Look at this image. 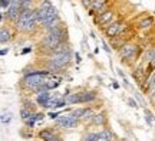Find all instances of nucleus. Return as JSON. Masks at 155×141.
I'll return each mask as SVG.
<instances>
[{
  "label": "nucleus",
  "instance_id": "f257e3e1",
  "mask_svg": "<svg viewBox=\"0 0 155 141\" xmlns=\"http://www.w3.org/2000/svg\"><path fill=\"white\" fill-rule=\"evenodd\" d=\"M68 40V35H66V30L62 28L61 25H56L53 28L48 29V35L45 36L42 42H40V46L45 52L49 53L53 48H56L58 45H61L63 42Z\"/></svg>",
  "mask_w": 155,
  "mask_h": 141
},
{
  "label": "nucleus",
  "instance_id": "f03ea898",
  "mask_svg": "<svg viewBox=\"0 0 155 141\" xmlns=\"http://www.w3.org/2000/svg\"><path fill=\"white\" fill-rule=\"evenodd\" d=\"M71 62H72V51L59 53V55H53L46 61V71L58 75V73L63 72L71 65Z\"/></svg>",
  "mask_w": 155,
  "mask_h": 141
},
{
  "label": "nucleus",
  "instance_id": "7ed1b4c3",
  "mask_svg": "<svg viewBox=\"0 0 155 141\" xmlns=\"http://www.w3.org/2000/svg\"><path fill=\"white\" fill-rule=\"evenodd\" d=\"M39 25L38 22V13L36 10H23L16 22V29L20 32H33L35 28Z\"/></svg>",
  "mask_w": 155,
  "mask_h": 141
},
{
  "label": "nucleus",
  "instance_id": "20e7f679",
  "mask_svg": "<svg viewBox=\"0 0 155 141\" xmlns=\"http://www.w3.org/2000/svg\"><path fill=\"white\" fill-rule=\"evenodd\" d=\"M139 52H141V49H139L138 45H134V43L128 42V43H125L118 51V53H119L121 61H124V62H127V63H131L134 61H137V58L139 56Z\"/></svg>",
  "mask_w": 155,
  "mask_h": 141
},
{
  "label": "nucleus",
  "instance_id": "39448f33",
  "mask_svg": "<svg viewBox=\"0 0 155 141\" xmlns=\"http://www.w3.org/2000/svg\"><path fill=\"white\" fill-rule=\"evenodd\" d=\"M68 104H86L96 99V92L95 91H81L75 94H69L65 96Z\"/></svg>",
  "mask_w": 155,
  "mask_h": 141
},
{
  "label": "nucleus",
  "instance_id": "423d86ee",
  "mask_svg": "<svg viewBox=\"0 0 155 141\" xmlns=\"http://www.w3.org/2000/svg\"><path fill=\"white\" fill-rule=\"evenodd\" d=\"M55 123L58 127H62V128H68V130H72V128H76L78 124H79V119L72 117L71 114L69 115H61L58 119H55Z\"/></svg>",
  "mask_w": 155,
  "mask_h": 141
},
{
  "label": "nucleus",
  "instance_id": "0eeeda50",
  "mask_svg": "<svg viewBox=\"0 0 155 141\" xmlns=\"http://www.w3.org/2000/svg\"><path fill=\"white\" fill-rule=\"evenodd\" d=\"M22 12L23 10H22V6H20V0H15V2H12L9 9L6 10V17H7V20L17 22V19H19Z\"/></svg>",
  "mask_w": 155,
  "mask_h": 141
},
{
  "label": "nucleus",
  "instance_id": "6e6552de",
  "mask_svg": "<svg viewBox=\"0 0 155 141\" xmlns=\"http://www.w3.org/2000/svg\"><path fill=\"white\" fill-rule=\"evenodd\" d=\"M95 22H96V25H98V26H102V28H105V26H108L109 23L115 22V20H114V12H112L111 9H108L106 12H104V13L98 15Z\"/></svg>",
  "mask_w": 155,
  "mask_h": 141
},
{
  "label": "nucleus",
  "instance_id": "1a4fd4ad",
  "mask_svg": "<svg viewBox=\"0 0 155 141\" xmlns=\"http://www.w3.org/2000/svg\"><path fill=\"white\" fill-rule=\"evenodd\" d=\"M121 26H122V23L119 22V20H115V22L109 23L108 26H105V28H102V29H104V32H105V36H106V38L112 39V38H116V36H118Z\"/></svg>",
  "mask_w": 155,
  "mask_h": 141
},
{
  "label": "nucleus",
  "instance_id": "9d476101",
  "mask_svg": "<svg viewBox=\"0 0 155 141\" xmlns=\"http://www.w3.org/2000/svg\"><path fill=\"white\" fill-rule=\"evenodd\" d=\"M50 99H52V94H50V91H43V92L36 94V102H38L39 107L48 108Z\"/></svg>",
  "mask_w": 155,
  "mask_h": 141
},
{
  "label": "nucleus",
  "instance_id": "9b49d317",
  "mask_svg": "<svg viewBox=\"0 0 155 141\" xmlns=\"http://www.w3.org/2000/svg\"><path fill=\"white\" fill-rule=\"evenodd\" d=\"M39 138L43 141H62L61 137L56 136V133H53L52 130H42L39 133Z\"/></svg>",
  "mask_w": 155,
  "mask_h": 141
},
{
  "label": "nucleus",
  "instance_id": "f8f14e48",
  "mask_svg": "<svg viewBox=\"0 0 155 141\" xmlns=\"http://www.w3.org/2000/svg\"><path fill=\"white\" fill-rule=\"evenodd\" d=\"M65 52H71V46L68 42H63L61 45H58L56 48H53L52 51L49 52L50 56H53V55H59V53H65Z\"/></svg>",
  "mask_w": 155,
  "mask_h": 141
},
{
  "label": "nucleus",
  "instance_id": "ddd939ff",
  "mask_svg": "<svg viewBox=\"0 0 155 141\" xmlns=\"http://www.w3.org/2000/svg\"><path fill=\"white\" fill-rule=\"evenodd\" d=\"M154 22H155V19L152 16H147V17H144V19L138 23V28L141 29V30H148V29L152 28Z\"/></svg>",
  "mask_w": 155,
  "mask_h": 141
},
{
  "label": "nucleus",
  "instance_id": "4468645a",
  "mask_svg": "<svg viewBox=\"0 0 155 141\" xmlns=\"http://www.w3.org/2000/svg\"><path fill=\"white\" fill-rule=\"evenodd\" d=\"M10 39H12V32L6 26H2V29H0V42L6 43V42H9Z\"/></svg>",
  "mask_w": 155,
  "mask_h": 141
},
{
  "label": "nucleus",
  "instance_id": "2eb2a0df",
  "mask_svg": "<svg viewBox=\"0 0 155 141\" xmlns=\"http://www.w3.org/2000/svg\"><path fill=\"white\" fill-rule=\"evenodd\" d=\"M92 123H94L95 125H104L106 123V117H105V114H95L94 115V118H92Z\"/></svg>",
  "mask_w": 155,
  "mask_h": 141
},
{
  "label": "nucleus",
  "instance_id": "dca6fc26",
  "mask_svg": "<svg viewBox=\"0 0 155 141\" xmlns=\"http://www.w3.org/2000/svg\"><path fill=\"white\" fill-rule=\"evenodd\" d=\"M114 134H112L111 130H102L99 133V140L101 141H111Z\"/></svg>",
  "mask_w": 155,
  "mask_h": 141
},
{
  "label": "nucleus",
  "instance_id": "f3484780",
  "mask_svg": "<svg viewBox=\"0 0 155 141\" xmlns=\"http://www.w3.org/2000/svg\"><path fill=\"white\" fill-rule=\"evenodd\" d=\"M86 109H88V108H76V109H72V111H71V115L75 117V118H78V119H81V118H83Z\"/></svg>",
  "mask_w": 155,
  "mask_h": 141
},
{
  "label": "nucleus",
  "instance_id": "a211bd4d",
  "mask_svg": "<svg viewBox=\"0 0 155 141\" xmlns=\"http://www.w3.org/2000/svg\"><path fill=\"white\" fill-rule=\"evenodd\" d=\"M144 115H145V121H147L148 124H150V125L154 124L155 117H154V114L151 112V109H150V108H144Z\"/></svg>",
  "mask_w": 155,
  "mask_h": 141
},
{
  "label": "nucleus",
  "instance_id": "6ab92c4d",
  "mask_svg": "<svg viewBox=\"0 0 155 141\" xmlns=\"http://www.w3.org/2000/svg\"><path fill=\"white\" fill-rule=\"evenodd\" d=\"M116 72H118V75H119V78L122 79V84H124V86L125 88H131V85H129V82H128V78H127V75H125V72L122 71V69H116Z\"/></svg>",
  "mask_w": 155,
  "mask_h": 141
},
{
  "label": "nucleus",
  "instance_id": "aec40b11",
  "mask_svg": "<svg viewBox=\"0 0 155 141\" xmlns=\"http://www.w3.org/2000/svg\"><path fill=\"white\" fill-rule=\"evenodd\" d=\"M83 141H101L99 140V133H89L85 136Z\"/></svg>",
  "mask_w": 155,
  "mask_h": 141
},
{
  "label": "nucleus",
  "instance_id": "412c9836",
  "mask_svg": "<svg viewBox=\"0 0 155 141\" xmlns=\"http://www.w3.org/2000/svg\"><path fill=\"white\" fill-rule=\"evenodd\" d=\"M155 71V49L152 52V58H151V61L148 62V69H147V72L148 73H152Z\"/></svg>",
  "mask_w": 155,
  "mask_h": 141
},
{
  "label": "nucleus",
  "instance_id": "4be33fe9",
  "mask_svg": "<svg viewBox=\"0 0 155 141\" xmlns=\"http://www.w3.org/2000/svg\"><path fill=\"white\" fill-rule=\"evenodd\" d=\"M32 114H33V112H32V111H29L28 108H22V109H20V118H22L23 121H26V119H28Z\"/></svg>",
  "mask_w": 155,
  "mask_h": 141
},
{
  "label": "nucleus",
  "instance_id": "5701e85b",
  "mask_svg": "<svg viewBox=\"0 0 155 141\" xmlns=\"http://www.w3.org/2000/svg\"><path fill=\"white\" fill-rule=\"evenodd\" d=\"M35 123H36V112H33L28 119H26V121H25L26 127H30V128H32V127L35 125Z\"/></svg>",
  "mask_w": 155,
  "mask_h": 141
},
{
  "label": "nucleus",
  "instance_id": "b1692460",
  "mask_svg": "<svg viewBox=\"0 0 155 141\" xmlns=\"http://www.w3.org/2000/svg\"><path fill=\"white\" fill-rule=\"evenodd\" d=\"M94 115H95L94 109H92V108H88V109H86V112H85V115H83V118H82V119H85V121H88V119H91V121H92V118H94Z\"/></svg>",
  "mask_w": 155,
  "mask_h": 141
},
{
  "label": "nucleus",
  "instance_id": "393cba45",
  "mask_svg": "<svg viewBox=\"0 0 155 141\" xmlns=\"http://www.w3.org/2000/svg\"><path fill=\"white\" fill-rule=\"evenodd\" d=\"M10 119H12V114H6V112L2 114V124L3 125L9 124V123H10Z\"/></svg>",
  "mask_w": 155,
  "mask_h": 141
},
{
  "label": "nucleus",
  "instance_id": "a878e982",
  "mask_svg": "<svg viewBox=\"0 0 155 141\" xmlns=\"http://www.w3.org/2000/svg\"><path fill=\"white\" fill-rule=\"evenodd\" d=\"M32 5V0H20V6H22V10H29Z\"/></svg>",
  "mask_w": 155,
  "mask_h": 141
},
{
  "label": "nucleus",
  "instance_id": "bb28decb",
  "mask_svg": "<svg viewBox=\"0 0 155 141\" xmlns=\"http://www.w3.org/2000/svg\"><path fill=\"white\" fill-rule=\"evenodd\" d=\"M82 3H83V6L86 7V9H92V6H94V3H95V0H82Z\"/></svg>",
  "mask_w": 155,
  "mask_h": 141
},
{
  "label": "nucleus",
  "instance_id": "cd10ccee",
  "mask_svg": "<svg viewBox=\"0 0 155 141\" xmlns=\"http://www.w3.org/2000/svg\"><path fill=\"white\" fill-rule=\"evenodd\" d=\"M12 5L10 0H2V3H0V6H2V10H6V9H9V6Z\"/></svg>",
  "mask_w": 155,
  "mask_h": 141
},
{
  "label": "nucleus",
  "instance_id": "c85d7f7f",
  "mask_svg": "<svg viewBox=\"0 0 155 141\" xmlns=\"http://www.w3.org/2000/svg\"><path fill=\"white\" fill-rule=\"evenodd\" d=\"M59 115H61V111H55V112L52 111V112L48 114V117H49V118H52V119H58V118H59Z\"/></svg>",
  "mask_w": 155,
  "mask_h": 141
},
{
  "label": "nucleus",
  "instance_id": "c756f323",
  "mask_svg": "<svg viewBox=\"0 0 155 141\" xmlns=\"http://www.w3.org/2000/svg\"><path fill=\"white\" fill-rule=\"evenodd\" d=\"M127 102H128V105H129V107H132V108H138V105H137V101H135L134 98H128Z\"/></svg>",
  "mask_w": 155,
  "mask_h": 141
},
{
  "label": "nucleus",
  "instance_id": "7c9ffc66",
  "mask_svg": "<svg viewBox=\"0 0 155 141\" xmlns=\"http://www.w3.org/2000/svg\"><path fill=\"white\" fill-rule=\"evenodd\" d=\"M102 45H104V49H105V52L108 53V55H109V53H111V49H109V46H108V43H106L105 40H102Z\"/></svg>",
  "mask_w": 155,
  "mask_h": 141
},
{
  "label": "nucleus",
  "instance_id": "2f4dec72",
  "mask_svg": "<svg viewBox=\"0 0 155 141\" xmlns=\"http://www.w3.org/2000/svg\"><path fill=\"white\" fill-rule=\"evenodd\" d=\"M45 118V114L43 112H36V121H42Z\"/></svg>",
  "mask_w": 155,
  "mask_h": 141
},
{
  "label": "nucleus",
  "instance_id": "473e14b6",
  "mask_svg": "<svg viewBox=\"0 0 155 141\" xmlns=\"http://www.w3.org/2000/svg\"><path fill=\"white\" fill-rule=\"evenodd\" d=\"M7 53H9V48H7V49H6V48H3V49L0 51V55H2V56H6Z\"/></svg>",
  "mask_w": 155,
  "mask_h": 141
},
{
  "label": "nucleus",
  "instance_id": "72a5a7b5",
  "mask_svg": "<svg viewBox=\"0 0 155 141\" xmlns=\"http://www.w3.org/2000/svg\"><path fill=\"white\" fill-rule=\"evenodd\" d=\"M135 96H137V99H138L141 104H144V99H142V96H141V94H139V92H135Z\"/></svg>",
  "mask_w": 155,
  "mask_h": 141
},
{
  "label": "nucleus",
  "instance_id": "f704fd0d",
  "mask_svg": "<svg viewBox=\"0 0 155 141\" xmlns=\"http://www.w3.org/2000/svg\"><path fill=\"white\" fill-rule=\"evenodd\" d=\"M29 52H32V48H25L22 51V55H26V53H29Z\"/></svg>",
  "mask_w": 155,
  "mask_h": 141
},
{
  "label": "nucleus",
  "instance_id": "c9c22d12",
  "mask_svg": "<svg viewBox=\"0 0 155 141\" xmlns=\"http://www.w3.org/2000/svg\"><path fill=\"white\" fill-rule=\"evenodd\" d=\"M75 59H76V63H79V62H81V61H82V59H81V55H79L78 52H76V53H75Z\"/></svg>",
  "mask_w": 155,
  "mask_h": 141
},
{
  "label": "nucleus",
  "instance_id": "e433bc0d",
  "mask_svg": "<svg viewBox=\"0 0 155 141\" xmlns=\"http://www.w3.org/2000/svg\"><path fill=\"white\" fill-rule=\"evenodd\" d=\"M112 82H114V88L118 89V88H119V84H116V81H112Z\"/></svg>",
  "mask_w": 155,
  "mask_h": 141
},
{
  "label": "nucleus",
  "instance_id": "4c0bfd02",
  "mask_svg": "<svg viewBox=\"0 0 155 141\" xmlns=\"http://www.w3.org/2000/svg\"><path fill=\"white\" fill-rule=\"evenodd\" d=\"M10 2H15V0H10Z\"/></svg>",
  "mask_w": 155,
  "mask_h": 141
}]
</instances>
